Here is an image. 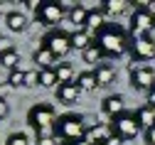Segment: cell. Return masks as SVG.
Masks as SVG:
<instances>
[{
    "instance_id": "cell-28",
    "label": "cell",
    "mask_w": 155,
    "mask_h": 145,
    "mask_svg": "<svg viewBox=\"0 0 155 145\" xmlns=\"http://www.w3.org/2000/svg\"><path fill=\"white\" fill-rule=\"evenodd\" d=\"M25 86H40V71L37 69H30V71H25Z\"/></svg>"
},
{
    "instance_id": "cell-32",
    "label": "cell",
    "mask_w": 155,
    "mask_h": 145,
    "mask_svg": "<svg viewBox=\"0 0 155 145\" xmlns=\"http://www.w3.org/2000/svg\"><path fill=\"white\" fill-rule=\"evenodd\" d=\"M145 143H148V145H155V126H153L150 130H145Z\"/></svg>"
},
{
    "instance_id": "cell-11",
    "label": "cell",
    "mask_w": 155,
    "mask_h": 145,
    "mask_svg": "<svg viewBox=\"0 0 155 145\" xmlns=\"http://www.w3.org/2000/svg\"><path fill=\"white\" fill-rule=\"evenodd\" d=\"M32 61H35V64H40V69H54V67H57V57H54V54H52L45 44L35 49Z\"/></svg>"
},
{
    "instance_id": "cell-19",
    "label": "cell",
    "mask_w": 155,
    "mask_h": 145,
    "mask_svg": "<svg viewBox=\"0 0 155 145\" xmlns=\"http://www.w3.org/2000/svg\"><path fill=\"white\" fill-rule=\"evenodd\" d=\"M54 71H57V81L59 84H74V67L69 61H59L54 67Z\"/></svg>"
},
{
    "instance_id": "cell-12",
    "label": "cell",
    "mask_w": 155,
    "mask_h": 145,
    "mask_svg": "<svg viewBox=\"0 0 155 145\" xmlns=\"http://www.w3.org/2000/svg\"><path fill=\"white\" fill-rule=\"evenodd\" d=\"M79 94H81V89L76 84H57V98L62 103H74L79 98Z\"/></svg>"
},
{
    "instance_id": "cell-17",
    "label": "cell",
    "mask_w": 155,
    "mask_h": 145,
    "mask_svg": "<svg viewBox=\"0 0 155 145\" xmlns=\"http://www.w3.org/2000/svg\"><path fill=\"white\" fill-rule=\"evenodd\" d=\"M104 20H106V12H104L101 8L89 10V15H86V30H94V32L104 30V27H106V25H104Z\"/></svg>"
},
{
    "instance_id": "cell-21",
    "label": "cell",
    "mask_w": 155,
    "mask_h": 145,
    "mask_svg": "<svg viewBox=\"0 0 155 145\" xmlns=\"http://www.w3.org/2000/svg\"><path fill=\"white\" fill-rule=\"evenodd\" d=\"M86 15H89V10L81 8V5H74L69 10V20H71V25H76V30H84L86 27Z\"/></svg>"
},
{
    "instance_id": "cell-22",
    "label": "cell",
    "mask_w": 155,
    "mask_h": 145,
    "mask_svg": "<svg viewBox=\"0 0 155 145\" xmlns=\"http://www.w3.org/2000/svg\"><path fill=\"white\" fill-rule=\"evenodd\" d=\"M76 86H79L81 91H94V89H99L94 71H81L79 76H76Z\"/></svg>"
},
{
    "instance_id": "cell-25",
    "label": "cell",
    "mask_w": 155,
    "mask_h": 145,
    "mask_svg": "<svg viewBox=\"0 0 155 145\" xmlns=\"http://www.w3.org/2000/svg\"><path fill=\"white\" fill-rule=\"evenodd\" d=\"M54 84H59V81H57V71L54 69H40V86L49 89Z\"/></svg>"
},
{
    "instance_id": "cell-4",
    "label": "cell",
    "mask_w": 155,
    "mask_h": 145,
    "mask_svg": "<svg viewBox=\"0 0 155 145\" xmlns=\"http://www.w3.org/2000/svg\"><path fill=\"white\" fill-rule=\"evenodd\" d=\"M128 71H130V86L138 89V91H148L155 86V69L153 67H145V64H135L130 61L128 64Z\"/></svg>"
},
{
    "instance_id": "cell-8",
    "label": "cell",
    "mask_w": 155,
    "mask_h": 145,
    "mask_svg": "<svg viewBox=\"0 0 155 145\" xmlns=\"http://www.w3.org/2000/svg\"><path fill=\"white\" fill-rule=\"evenodd\" d=\"M35 17L40 20L42 25H57V22H62V17H64V3H57V0H52V3H42L40 10L35 12Z\"/></svg>"
},
{
    "instance_id": "cell-16",
    "label": "cell",
    "mask_w": 155,
    "mask_h": 145,
    "mask_svg": "<svg viewBox=\"0 0 155 145\" xmlns=\"http://www.w3.org/2000/svg\"><path fill=\"white\" fill-rule=\"evenodd\" d=\"M5 22L10 32H25L27 30V15L25 12H8L5 15Z\"/></svg>"
},
{
    "instance_id": "cell-29",
    "label": "cell",
    "mask_w": 155,
    "mask_h": 145,
    "mask_svg": "<svg viewBox=\"0 0 155 145\" xmlns=\"http://www.w3.org/2000/svg\"><path fill=\"white\" fill-rule=\"evenodd\" d=\"M37 145H59V140H57V135H42L37 138Z\"/></svg>"
},
{
    "instance_id": "cell-37",
    "label": "cell",
    "mask_w": 155,
    "mask_h": 145,
    "mask_svg": "<svg viewBox=\"0 0 155 145\" xmlns=\"http://www.w3.org/2000/svg\"><path fill=\"white\" fill-rule=\"evenodd\" d=\"M150 35H155V30H153V32H150Z\"/></svg>"
},
{
    "instance_id": "cell-9",
    "label": "cell",
    "mask_w": 155,
    "mask_h": 145,
    "mask_svg": "<svg viewBox=\"0 0 155 145\" xmlns=\"http://www.w3.org/2000/svg\"><path fill=\"white\" fill-rule=\"evenodd\" d=\"M130 52H133V61H150L155 57V42L153 37H135V42L130 44Z\"/></svg>"
},
{
    "instance_id": "cell-13",
    "label": "cell",
    "mask_w": 155,
    "mask_h": 145,
    "mask_svg": "<svg viewBox=\"0 0 155 145\" xmlns=\"http://www.w3.org/2000/svg\"><path fill=\"white\" fill-rule=\"evenodd\" d=\"M135 120H138V126L150 130L155 126V106H140L138 111H135Z\"/></svg>"
},
{
    "instance_id": "cell-24",
    "label": "cell",
    "mask_w": 155,
    "mask_h": 145,
    "mask_svg": "<svg viewBox=\"0 0 155 145\" xmlns=\"http://www.w3.org/2000/svg\"><path fill=\"white\" fill-rule=\"evenodd\" d=\"M81 57H84V61H86V64H96V67H99V61L104 59V52L96 47V44H91L86 52H81Z\"/></svg>"
},
{
    "instance_id": "cell-6",
    "label": "cell",
    "mask_w": 155,
    "mask_h": 145,
    "mask_svg": "<svg viewBox=\"0 0 155 145\" xmlns=\"http://www.w3.org/2000/svg\"><path fill=\"white\" fill-rule=\"evenodd\" d=\"M111 133L113 135H118L121 140H130L140 133V126H138V120H135V113H123L118 118H113L111 120Z\"/></svg>"
},
{
    "instance_id": "cell-7",
    "label": "cell",
    "mask_w": 155,
    "mask_h": 145,
    "mask_svg": "<svg viewBox=\"0 0 155 145\" xmlns=\"http://www.w3.org/2000/svg\"><path fill=\"white\" fill-rule=\"evenodd\" d=\"M54 57H67L74 47H71V35L64 32V30H52L47 37H45V42H42Z\"/></svg>"
},
{
    "instance_id": "cell-15",
    "label": "cell",
    "mask_w": 155,
    "mask_h": 145,
    "mask_svg": "<svg viewBox=\"0 0 155 145\" xmlns=\"http://www.w3.org/2000/svg\"><path fill=\"white\" fill-rule=\"evenodd\" d=\"M108 135H111V128H108V126H104V123H99V126H94V128H89V130H86V140H89L91 145L106 143V140H108Z\"/></svg>"
},
{
    "instance_id": "cell-23",
    "label": "cell",
    "mask_w": 155,
    "mask_h": 145,
    "mask_svg": "<svg viewBox=\"0 0 155 145\" xmlns=\"http://www.w3.org/2000/svg\"><path fill=\"white\" fill-rule=\"evenodd\" d=\"M17 64H20V54H17L15 49H10V52H5V54H0V67H3V69L12 71V69H17Z\"/></svg>"
},
{
    "instance_id": "cell-26",
    "label": "cell",
    "mask_w": 155,
    "mask_h": 145,
    "mask_svg": "<svg viewBox=\"0 0 155 145\" xmlns=\"http://www.w3.org/2000/svg\"><path fill=\"white\" fill-rule=\"evenodd\" d=\"M8 84H10L12 89L25 86V71H22V69H12V71L8 74Z\"/></svg>"
},
{
    "instance_id": "cell-34",
    "label": "cell",
    "mask_w": 155,
    "mask_h": 145,
    "mask_svg": "<svg viewBox=\"0 0 155 145\" xmlns=\"http://www.w3.org/2000/svg\"><path fill=\"white\" fill-rule=\"evenodd\" d=\"M150 103H153V106H155V86L150 89Z\"/></svg>"
},
{
    "instance_id": "cell-31",
    "label": "cell",
    "mask_w": 155,
    "mask_h": 145,
    "mask_svg": "<svg viewBox=\"0 0 155 145\" xmlns=\"http://www.w3.org/2000/svg\"><path fill=\"white\" fill-rule=\"evenodd\" d=\"M10 49H12V42L5 39V37H0V54H5V52H10Z\"/></svg>"
},
{
    "instance_id": "cell-5",
    "label": "cell",
    "mask_w": 155,
    "mask_h": 145,
    "mask_svg": "<svg viewBox=\"0 0 155 145\" xmlns=\"http://www.w3.org/2000/svg\"><path fill=\"white\" fill-rule=\"evenodd\" d=\"M155 30V15L148 8H135L130 15V35L133 37H148Z\"/></svg>"
},
{
    "instance_id": "cell-2",
    "label": "cell",
    "mask_w": 155,
    "mask_h": 145,
    "mask_svg": "<svg viewBox=\"0 0 155 145\" xmlns=\"http://www.w3.org/2000/svg\"><path fill=\"white\" fill-rule=\"evenodd\" d=\"M94 44L104 52V57H121L130 47L126 32L118 25H106L104 30H99V32H96V42Z\"/></svg>"
},
{
    "instance_id": "cell-10",
    "label": "cell",
    "mask_w": 155,
    "mask_h": 145,
    "mask_svg": "<svg viewBox=\"0 0 155 145\" xmlns=\"http://www.w3.org/2000/svg\"><path fill=\"white\" fill-rule=\"evenodd\" d=\"M101 111H104L106 116H111V120L118 118V116H123V113H126V101H123V96H121V94L106 96L104 103H101Z\"/></svg>"
},
{
    "instance_id": "cell-1",
    "label": "cell",
    "mask_w": 155,
    "mask_h": 145,
    "mask_svg": "<svg viewBox=\"0 0 155 145\" xmlns=\"http://www.w3.org/2000/svg\"><path fill=\"white\" fill-rule=\"evenodd\" d=\"M54 135L59 143H69V145H76L86 138V123H84V116L79 113H64L57 118L54 123Z\"/></svg>"
},
{
    "instance_id": "cell-35",
    "label": "cell",
    "mask_w": 155,
    "mask_h": 145,
    "mask_svg": "<svg viewBox=\"0 0 155 145\" xmlns=\"http://www.w3.org/2000/svg\"><path fill=\"white\" fill-rule=\"evenodd\" d=\"M0 101H3V89H0Z\"/></svg>"
},
{
    "instance_id": "cell-36",
    "label": "cell",
    "mask_w": 155,
    "mask_h": 145,
    "mask_svg": "<svg viewBox=\"0 0 155 145\" xmlns=\"http://www.w3.org/2000/svg\"><path fill=\"white\" fill-rule=\"evenodd\" d=\"M99 145H106V143H99Z\"/></svg>"
},
{
    "instance_id": "cell-30",
    "label": "cell",
    "mask_w": 155,
    "mask_h": 145,
    "mask_svg": "<svg viewBox=\"0 0 155 145\" xmlns=\"http://www.w3.org/2000/svg\"><path fill=\"white\" fill-rule=\"evenodd\" d=\"M10 116V106H8V101L3 98V101H0V120H5Z\"/></svg>"
},
{
    "instance_id": "cell-27",
    "label": "cell",
    "mask_w": 155,
    "mask_h": 145,
    "mask_svg": "<svg viewBox=\"0 0 155 145\" xmlns=\"http://www.w3.org/2000/svg\"><path fill=\"white\" fill-rule=\"evenodd\" d=\"M5 145H30V138L25 133H10V138H8Z\"/></svg>"
},
{
    "instance_id": "cell-20",
    "label": "cell",
    "mask_w": 155,
    "mask_h": 145,
    "mask_svg": "<svg viewBox=\"0 0 155 145\" xmlns=\"http://www.w3.org/2000/svg\"><path fill=\"white\" fill-rule=\"evenodd\" d=\"M128 0H104L101 3V10L106 12V15H123L126 10H128Z\"/></svg>"
},
{
    "instance_id": "cell-33",
    "label": "cell",
    "mask_w": 155,
    "mask_h": 145,
    "mask_svg": "<svg viewBox=\"0 0 155 145\" xmlns=\"http://www.w3.org/2000/svg\"><path fill=\"white\" fill-rule=\"evenodd\" d=\"M106 145H123V140H121L118 135H113V133H111V135H108V140H106Z\"/></svg>"
},
{
    "instance_id": "cell-18",
    "label": "cell",
    "mask_w": 155,
    "mask_h": 145,
    "mask_svg": "<svg viewBox=\"0 0 155 145\" xmlns=\"http://www.w3.org/2000/svg\"><path fill=\"white\" fill-rule=\"evenodd\" d=\"M69 35H71V47L79 49V52H86V49L94 44L86 30H74V32H69Z\"/></svg>"
},
{
    "instance_id": "cell-14",
    "label": "cell",
    "mask_w": 155,
    "mask_h": 145,
    "mask_svg": "<svg viewBox=\"0 0 155 145\" xmlns=\"http://www.w3.org/2000/svg\"><path fill=\"white\" fill-rule=\"evenodd\" d=\"M94 76H96V84L99 86H108V84H113V79H116V69L111 64H99L94 69Z\"/></svg>"
},
{
    "instance_id": "cell-3",
    "label": "cell",
    "mask_w": 155,
    "mask_h": 145,
    "mask_svg": "<svg viewBox=\"0 0 155 145\" xmlns=\"http://www.w3.org/2000/svg\"><path fill=\"white\" fill-rule=\"evenodd\" d=\"M27 123L35 128L37 138L54 135V123H57L54 106H49V103H35V106L27 111Z\"/></svg>"
}]
</instances>
